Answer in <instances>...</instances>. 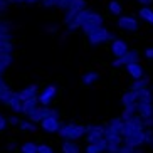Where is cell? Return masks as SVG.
I'll list each match as a JSON object with an SVG mask.
<instances>
[{
	"mask_svg": "<svg viewBox=\"0 0 153 153\" xmlns=\"http://www.w3.org/2000/svg\"><path fill=\"white\" fill-rule=\"evenodd\" d=\"M17 94H19V98H20L22 103H25L29 99H34V98H37V86L30 84V86H27V88H24L22 91H19Z\"/></svg>",
	"mask_w": 153,
	"mask_h": 153,
	"instance_id": "e0dca14e",
	"label": "cell"
},
{
	"mask_svg": "<svg viewBox=\"0 0 153 153\" xmlns=\"http://www.w3.org/2000/svg\"><path fill=\"white\" fill-rule=\"evenodd\" d=\"M106 140V126L89 125L86 126V141L88 145H98Z\"/></svg>",
	"mask_w": 153,
	"mask_h": 153,
	"instance_id": "7a4b0ae2",
	"label": "cell"
},
{
	"mask_svg": "<svg viewBox=\"0 0 153 153\" xmlns=\"http://www.w3.org/2000/svg\"><path fill=\"white\" fill-rule=\"evenodd\" d=\"M138 57H140V52L136 49H131L128 51L121 59H114L113 61V68H120V66H130V64H135L138 62Z\"/></svg>",
	"mask_w": 153,
	"mask_h": 153,
	"instance_id": "9c48e42d",
	"label": "cell"
},
{
	"mask_svg": "<svg viewBox=\"0 0 153 153\" xmlns=\"http://www.w3.org/2000/svg\"><path fill=\"white\" fill-rule=\"evenodd\" d=\"M108 10H109V14H113V15H120L121 17V14H123V5L118 2V0H111L108 4Z\"/></svg>",
	"mask_w": 153,
	"mask_h": 153,
	"instance_id": "cb8c5ba5",
	"label": "cell"
},
{
	"mask_svg": "<svg viewBox=\"0 0 153 153\" xmlns=\"http://www.w3.org/2000/svg\"><path fill=\"white\" fill-rule=\"evenodd\" d=\"M7 123H9L10 126H19L20 125V120H19L17 116H10L9 120H7Z\"/></svg>",
	"mask_w": 153,
	"mask_h": 153,
	"instance_id": "d6a6232c",
	"label": "cell"
},
{
	"mask_svg": "<svg viewBox=\"0 0 153 153\" xmlns=\"http://www.w3.org/2000/svg\"><path fill=\"white\" fill-rule=\"evenodd\" d=\"M143 89H148V79H146V77L140 79V81H135L133 84H131V91H135V93L143 91Z\"/></svg>",
	"mask_w": 153,
	"mask_h": 153,
	"instance_id": "484cf974",
	"label": "cell"
},
{
	"mask_svg": "<svg viewBox=\"0 0 153 153\" xmlns=\"http://www.w3.org/2000/svg\"><path fill=\"white\" fill-rule=\"evenodd\" d=\"M57 133H59V136H62L64 140L74 141V140H77V138H81V136L86 135V126L76 125V123H66V125H61Z\"/></svg>",
	"mask_w": 153,
	"mask_h": 153,
	"instance_id": "6da1fadb",
	"label": "cell"
},
{
	"mask_svg": "<svg viewBox=\"0 0 153 153\" xmlns=\"http://www.w3.org/2000/svg\"><path fill=\"white\" fill-rule=\"evenodd\" d=\"M14 57H12V52H0V69L5 71V69L9 68L10 64H12Z\"/></svg>",
	"mask_w": 153,
	"mask_h": 153,
	"instance_id": "7402d4cb",
	"label": "cell"
},
{
	"mask_svg": "<svg viewBox=\"0 0 153 153\" xmlns=\"http://www.w3.org/2000/svg\"><path fill=\"white\" fill-rule=\"evenodd\" d=\"M82 10H86V0H72V4L69 5V9L66 10V17H64L66 25H68L79 12H82Z\"/></svg>",
	"mask_w": 153,
	"mask_h": 153,
	"instance_id": "ba28073f",
	"label": "cell"
},
{
	"mask_svg": "<svg viewBox=\"0 0 153 153\" xmlns=\"http://www.w3.org/2000/svg\"><path fill=\"white\" fill-rule=\"evenodd\" d=\"M37 104H39V98H34V99H29V101H25V103L22 104V114H25V116L32 114V113L39 108Z\"/></svg>",
	"mask_w": 153,
	"mask_h": 153,
	"instance_id": "ac0fdd59",
	"label": "cell"
},
{
	"mask_svg": "<svg viewBox=\"0 0 153 153\" xmlns=\"http://www.w3.org/2000/svg\"><path fill=\"white\" fill-rule=\"evenodd\" d=\"M89 12H91L89 9H86V10H82V12H79V14H77L76 17H74V19L71 20V22L68 24V29H69V30L82 29V25H84V22H86V17L89 15Z\"/></svg>",
	"mask_w": 153,
	"mask_h": 153,
	"instance_id": "4fadbf2b",
	"label": "cell"
},
{
	"mask_svg": "<svg viewBox=\"0 0 153 153\" xmlns=\"http://www.w3.org/2000/svg\"><path fill=\"white\" fill-rule=\"evenodd\" d=\"M37 153H54V150L51 148L49 145L42 143V145H39V150H37Z\"/></svg>",
	"mask_w": 153,
	"mask_h": 153,
	"instance_id": "4dcf8cb0",
	"label": "cell"
},
{
	"mask_svg": "<svg viewBox=\"0 0 153 153\" xmlns=\"http://www.w3.org/2000/svg\"><path fill=\"white\" fill-rule=\"evenodd\" d=\"M37 2H41V0H25V4H37Z\"/></svg>",
	"mask_w": 153,
	"mask_h": 153,
	"instance_id": "f35d334b",
	"label": "cell"
},
{
	"mask_svg": "<svg viewBox=\"0 0 153 153\" xmlns=\"http://www.w3.org/2000/svg\"><path fill=\"white\" fill-rule=\"evenodd\" d=\"M10 93L12 91L9 89V86H7V82L0 77V103H5V99L10 96Z\"/></svg>",
	"mask_w": 153,
	"mask_h": 153,
	"instance_id": "d4e9b609",
	"label": "cell"
},
{
	"mask_svg": "<svg viewBox=\"0 0 153 153\" xmlns=\"http://www.w3.org/2000/svg\"><path fill=\"white\" fill-rule=\"evenodd\" d=\"M19 128H20V131H24V133H29V131H34V130H36L34 123H30V121H20Z\"/></svg>",
	"mask_w": 153,
	"mask_h": 153,
	"instance_id": "83f0119b",
	"label": "cell"
},
{
	"mask_svg": "<svg viewBox=\"0 0 153 153\" xmlns=\"http://www.w3.org/2000/svg\"><path fill=\"white\" fill-rule=\"evenodd\" d=\"M41 128L45 133H57L59 128H61V123H59V118H47L41 123Z\"/></svg>",
	"mask_w": 153,
	"mask_h": 153,
	"instance_id": "9a60e30c",
	"label": "cell"
},
{
	"mask_svg": "<svg viewBox=\"0 0 153 153\" xmlns=\"http://www.w3.org/2000/svg\"><path fill=\"white\" fill-rule=\"evenodd\" d=\"M98 27H103V15L91 10L89 15L86 17V22H84V25H82V30H84L86 36H88L91 30H94V29H98Z\"/></svg>",
	"mask_w": 153,
	"mask_h": 153,
	"instance_id": "5b68a950",
	"label": "cell"
},
{
	"mask_svg": "<svg viewBox=\"0 0 153 153\" xmlns=\"http://www.w3.org/2000/svg\"><path fill=\"white\" fill-rule=\"evenodd\" d=\"M140 5H143V7H148V5L153 4V0H136Z\"/></svg>",
	"mask_w": 153,
	"mask_h": 153,
	"instance_id": "e575fe53",
	"label": "cell"
},
{
	"mask_svg": "<svg viewBox=\"0 0 153 153\" xmlns=\"http://www.w3.org/2000/svg\"><path fill=\"white\" fill-rule=\"evenodd\" d=\"M0 22H2V20H0Z\"/></svg>",
	"mask_w": 153,
	"mask_h": 153,
	"instance_id": "b9f144b4",
	"label": "cell"
},
{
	"mask_svg": "<svg viewBox=\"0 0 153 153\" xmlns=\"http://www.w3.org/2000/svg\"><path fill=\"white\" fill-rule=\"evenodd\" d=\"M4 2H7V0H4Z\"/></svg>",
	"mask_w": 153,
	"mask_h": 153,
	"instance_id": "60d3db41",
	"label": "cell"
},
{
	"mask_svg": "<svg viewBox=\"0 0 153 153\" xmlns=\"http://www.w3.org/2000/svg\"><path fill=\"white\" fill-rule=\"evenodd\" d=\"M88 41H89L91 45H98V44H103V42H106V41L113 42L114 41V36H113L108 29L98 27V29H94V30H91L89 34H88Z\"/></svg>",
	"mask_w": 153,
	"mask_h": 153,
	"instance_id": "3957f363",
	"label": "cell"
},
{
	"mask_svg": "<svg viewBox=\"0 0 153 153\" xmlns=\"http://www.w3.org/2000/svg\"><path fill=\"white\" fill-rule=\"evenodd\" d=\"M148 146H150V148L153 150V138H152V141H150V145H148Z\"/></svg>",
	"mask_w": 153,
	"mask_h": 153,
	"instance_id": "ab89813d",
	"label": "cell"
},
{
	"mask_svg": "<svg viewBox=\"0 0 153 153\" xmlns=\"http://www.w3.org/2000/svg\"><path fill=\"white\" fill-rule=\"evenodd\" d=\"M37 150H39V145H36L34 141H25L20 146V153H37Z\"/></svg>",
	"mask_w": 153,
	"mask_h": 153,
	"instance_id": "4316f807",
	"label": "cell"
},
{
	"mask_svg": "<svg viewBox=\"0 0 153 153\" xmlns=\"http://www.w3.org/2000/svg\"><path fill=\"white\" fill-rule=\"evenodd\" d=\"M138 17L141 19V20H145V22H148L153 25V10L150 9V7H141V9L138 10Z\"/></svg>",
	"mask_w": 153,
	"mask_h": 153,
	"instance_id": "ffe728a7",
	"label": "cell"
},
{
	"mask_svg": "<svg viewBox=\"0 0 153 153\" xmlns=\"http://www.w3.org/2000/svg\"><path fill=\"white\" fill-rule=\"evenodd\" d=\"M61 150H62V153H81V146L76 141H69V140H66L62 143Z\"/></svg>",
	"mask_w": 153,
	"mask_h": 153,
	"instance_id": "d6986e66",
	"label": "cell"
},
{
	"mask_svg": "<svg viewBox=\"0 0 153 153\" xmlns=\"http://www.w3.org/2000/svg\"><path fill=\"white\" fill-rule=\"evenodd\" d=\"M56 93H57V88H56L54 84L47 86V88L44 89V93L39 96V103H41L42 106H45V108H49V104L52 103V99H54Z\"/></svg>",
	"mask_w": 153,
	"mask_h": 153,
	"instance_id": "8fae6325",
	"label": "cell"
},
{
	"mask_svg": "<svg viewBox=\"0 0 153 153\" xmlns=\"http://www.w3.org/2000/svg\"><path fill=\"white\" fill-rule=\"evenodd\" d=\"M7 128V120L4 116H0V131H4Z\"/></svg>",
	"mask_w": 153,
	"mask_h": 153,
	"instance_id": "836d02e7",
	"label": "cell"
},
{
	"mask_svg": "<svg viewBox=\"0 0 153 153\" xmlns=\"http://www.w3.org/2000/svg\"><path fill=\"white\" fill-rule=\"evenodd\" d=\"M45 30H47V32H56V30H57V27L51 25V27H45Z\"/></svg>",
	"mask_w": 153,
	"mask_h": 153,
	"instance_id": "74e56055",
	"label": "cell"
},
{
	"mask_svg": "<svg viewBox=\"0 0 153 153\" xmlns=\"http://www.w3.org/2000/svg\"><path fill=\"white\" fill-rule=\"evenodd\" d=\"M123 131H125V121L121 116H114L109 120V123L106 125V136H121L123 138Z\"/></svg>",
	"mask_w": 153,
	"mask_h": 153,
	"instance_id": "277c9868",
	"label": "cell"
},
{
	"mask_svg": "<svg viewBox=\"0 0 153 153\" xmlns=\"http://www.w3.org/2000/svg\"><path fill=\"white\" fill-rule=\"evenodd\" d=\"M136 152H138V150L133 148V146H130V145H126L125 141H123L121 148H120V153H136Z\"/></svg>",
	"mask_w": 153,
	"mask_h": 153,
	"instance_id": "f1b7e54d",
	"label": "cell"
},
{
	"mask_svg": "<svg viewBox=\"0 0 153 153\" xmlns=\"http://www.w3.org/2000/svg\"><path fill=\"white\" fill-rule=\"evenodd\" d=\"M121 104H123V111H130L136 113V104H138V96L135 91H126L121 96Z\"/></svg>",
	"mask_w": 153,
	"mask_h": 153,
	"instance_id": "52a82bcc",
	"label": "cell"
},
{
	"mask_svg": "<svg viewBox=\"0 0 153 153\" xmlns=\"http://www.w3.org/2000/svg\"><path fill=\"white\" fill-rule=\"evenodd\" d=\"M145 57H146V59H153V49H146V51H145Z\"/></svg>",
	"mask_w": 153,
	"mask_h": 153,
	"instance_id": "d590c367",
	"label": "cell"
},
{
	"mask_svg": "<svg viewBox=\"0 0 153 153\" xmlns=\"http://www.w3.org/2000/svg\"><path fill=\"white\" fill-rule=\"evenodd\" d=\"M84 152L86 153H103V152H106V140L101 141V143H98V145H88L84 148Z\"/></svg>",
	"mask_w": 153,
	"mask_h": 153,
	"instance_id": "603a6c76",
	"label": "cell"
},
{
	"mask_svg": "<svg viewBox=\"0 0 153 153\" xmlns=\"http://www.w3.org/2000/svg\"><path fill=\"white\" fill-rule=\"evenodd\" d=\"M41 4L47 9H51V7H57V0H41Z\"/></svg>",
	"mask_w": 153,
	"mask_h": 153,
	"instance_id": "1f68e13d",
	"label": "cell"
},
{
	"mask_svg": "<svg viewBox=\"0 0 153 153\" xmlns=\"http://www.w3.org/2000/svg\"><path fill=\"white\" fill-rule=\"evenodd\" d=\"M128 51H130L128 49V44H126L123 39H114V41H113L111 52H113V56H114V59H121Z\"/></svg>",
	"mask_w": 153,
	"mask_h": 153,
	"instance_id": "30bf717a",
	"label": "cell"
},
{
	"mask_svg": "<svg viewBox=\"0 0 153 153\" xmlns=\"http://www.w3.org/2000/svg\"><path fill=\"white\" fill-rule=\"evenodd\" d=\"M71 4H72V0H57V7L62 10H68Z\"/></svg>",
	"mask_w": 153,
	"mask_h": 153,
	"instance_id": "f546056e",
	"label": "cell"
},
{
	"mask_svg": "<svg viewBox=\"0 0 153 153\" xmlns=\"http://www.w3.org/2000/svg\"><path fill=\"white\" fill-rule=\"evenodd\" d=\"M98 79H99V72H96V71H89L86 74H82V84H86V86L94 84Z\"/></svg>",
	"mask_w": 153,
	"mask_h": 153,
	"instance_id": "44dd1931",
	"label": "cell"
},
{
	"mask_svg": "<svg viewBox=\"0 0 153 153\" xmlns=\"http://www.w3.org/2000/svg\"><path fill=\"white\" fill-rule=\"evenodd\" d=\"M5 106H7V108L9 109H12V111L14 113H22V101H20V98H19V94L17 93H14V91H12V93H10V96L7 99H5Z\"/></svg>",
	"mask_w": 153,
	"mask_h": 153,
	"instance_id": "7c38bea8",
	"label": "cell"
},
{
	"mask_svg": "<svg viewBox=\"0 0 153 153\" xmlns=\"http://www.w3.org/2000/svg\"><path fill=\"white\" fill-rule=\"evenodd\" d=\"M118 27L126 32H138L140 30V22L133 15H121L118 19Z\"/></svg>",
	"mask_w": 153,
	"mask_h": 153,
	"instance_id": "8992f818",
	"label": "cell"
},
{
	"mask_svg": "<svg viewBox=\"0 0 153 153\" xmlns=\"http://www.w3.org/2000/svg\"><path fill=\"white\" fill-rule=\"evenodd\" d=\"M123 145V138L121 136H106V152L108 153H120V148Z\"/></svg>",
	"mask_w": 153,
	"mask_h": 153,
	"instance_id": "5bb4252c",
	"label": "cell"
},
{
	"mask_svg": "<svg viewBox=\"0 0 153 153\" xmlns=\"http://www.w3.org/2000/svg\"><path fill=\"white\" fill-rule=\"evenodd\" d=\"M7 150H15V143H14V141L7 143Z\"/></svg>",
	"mask_w": 153,
	"mask_h": 153,
	"instance_id": "8d00e7d4",
	"label": "cell"
},
{
	"mask_svg": "<svg viewBox=\"0 0 153 153\" xmlns=\"http://www.w3.org/2000/svg\"><path fill=\"white\" fill-rule=\"evenodd\" d=\"M126 71H128V74L131 76V79H135V81H140V79H143L145 77V69L141 68V64L140 62L126 66Z\"/></svg>",
	"mask_w": 153,
	"mask_h": 153,
	"instance_id": "2e32d148",
	"label": "cell"
}]
</instances>
